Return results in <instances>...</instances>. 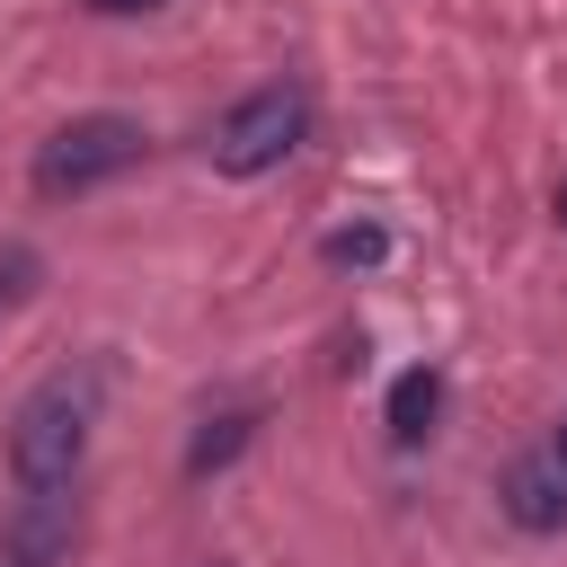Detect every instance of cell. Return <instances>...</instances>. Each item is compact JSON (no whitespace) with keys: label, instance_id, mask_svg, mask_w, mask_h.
Here are the masks:
<instances>
[{"label":"cell","instance_id":"10","mask_svg":"<svg viewBox=\"0 0 567 567\" xmlns=\"http://www.w3.org/2000/svg\"><path fill=\"white\" fill-rule=\"evenodd\" d=\"M80 9H97V18H142V9H168V0H80Z\"/></svg>","mask_w":567,"mask_h":567},{"label":"cell","instance_id":"3","mask_svg":"<svg viewBox=\"0 0 567 567\" xmlns=\"http://www.w3.org/2000/svg\"><path fill=\"white\" fill-rule=\"evenodd\" d=\"M142 142H151V133H142L133 115H71V124L35 151V168H27V177H35V195H44V204H62V195H89V186L124 177V168L142 159Z\"/></svg>","mask_w":567,"mask_h":567},{"label":"cell","instance_id":"4","mask_svg":"<svg viewBox=\"0 0 567 567\" xmlns=\"http://www.w3.org/2000/svg\"><path fill=\"white\" fill-rule=\"evenodd\" d=\"M71 532H80L71 487H53V496H18V505L0 514V567H62V558H71Z\"/></svg>","mask_w":567,"mask_h":567},{"label":"cell","instance_id":"6","mask_svg":"<svg viewBox=\"0 0 567 567\" xmlns=\"http://www.w3.org/2000/svg\"><path fill=\"white\" fill-rule=\"evenodd\" d=\"M434 408H443V372H434V363H408V372L390 381V434H399V443H425V434H434Z\"/></svg>","mask_w":567,"mask_h":567},{"label":"cell","instance_id":"7","mask_svg":"<svg viewBox=\"0 0 567 567\" xmlns=\"http://www.w3.org/2000/svg\"><path fill=\"white\" fill-rule=\"evenodd\" d=\"M248 434H257V416H248V408H221V416H204V434L186 443V478H213V470H230V461L248 452Z\"/></svg>","mask_w":567,"mask_h":567},{"label":"cell","instance_id":"8","mask_svg":"<svg viewBox=\"0 0 567 567\" xmlns=\"http://www.w3.org/2000/svg\"><path fill=\"white\" fill-rule=\"evenodd\" d=\"M319 257H328V266H381V257H390V230L346 221V230H328V239H319Z\"/></svg>","mask_w":567,"mask_h":567},{"label":"cell","instance_id":"1","mask_svg":"<svg viewBox=\"0 0 567 567\" xmlns=\"http://www.w3.org/2000/svg\"><path fill=\"white\" fill-rule=\"evenodd\" d=\"M89 425H97V363H71L53 381L27 390L18 425H9V478L18 496H53L80 478V452H89Z\"/></svg>","mask_w":567,"mask_h":567},{"label":"cell","instance_id":"12","mask_svg":"<svg viewBox=\"0 0 567 567\" xmlns=\"http://www.w3.org/2000/svg\"><path fill=\"white\" fill-rule=\"evenodd\" d=\"M558 221H567V186H558Z\"/></svg>","mask_w":567,"mask_h":567},{"label":"cell","instance_id":"9","mask_svg":"<svg viewBox=\"0 0 567 567\" xmlns=\"http://www.w3.org/2000/svg\"><path fill=\"white\" fill-rule=\"evenodd\" d=\"M27 275H35V248H0V301H18V292H35Z\"/></svg>","mask_w":567,"mask_h":567},{"label":"cell","instance_id":"11","mask_svg":"<svg viewBox=\"0 0 567 567\" xmlns=\"http://www.w3.org/2000/svg\"><path fill=\"white\" fill-rule=\"evenodd\" d=\"M549 470H558V478H567V425H558V443H549Z\"/></svg>","mask_w":567,"mask_h":567},{"label":"cell","instance_id":"5","mask_svg":"<svg viewBox=\"0 0 567 567\" xmlns=\"http://www.w3.org/2000/svg\"><path fill=\"white\" fill-rule=\"evenodd\" d=\"M505 514H514L523 532H558V523H567V478H558L549 461H514V470H505Z\"/></svg>","mask_w":567,"mask_h":567},{"label":"cell","instance_id":"2","mask_svg":"<svg viewBox=\"0 0 567 567\" xmlns=\"http://www.w3.org/2000/svg\"><path fill=\"white\" fill-rule=\"evenodd\" d=\"M301 133H310V97H301L292 80H266V89H248V97L221 115L213 168H221V177H266V168H284V159L301 151Z\"/></svg>","mask_w":567,"mask_h":567},{"label":"cell","instance_id":"13","mask_svg":"<svg viewBox=\"0 0 567 567\" xmlns=\"http://www.w3.org/2000/svg\"><path fill=\"white\" fill-rule=\"evenodd\" d=\"M213 567H221V558H213Z\"/></svg>","mask_w":567,"mask_h":567}]
</instances>
